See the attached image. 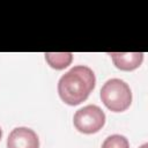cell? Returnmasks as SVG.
I'll return each mask as SVG.
<instances>
[{"instance_id": "cell-1", "label": "cell", "mask_w": 148, "mask_h": 148, "mask_svg": "<svg viewBox=\"0 0 148 148\" xmlns=\"http://www.w3.org/2000/svg\"><path fill=\"white\" fill-rule=\"evenodd\" d=\"M96 83L91 68L77 65L66 72L58 82V94L68 105H79L84 102L94 90Z\"/></svg>"}, {"instance_id": "cell-2", "label": "cell", "mask_w": 148, "mask_h": 148, "mask_svg": "<svg viewBox=\"0 0 148 148\" xmlns=\"http://www.w3.org/2000/svg\"><path fill=\"white\" fill-rule=\"evenodd\" d=\"M101 99L112 112H123L132 103L130 86L120 79H110L101 88Z\"/></svg>"}, {"instance_id": "cell-3", "label": "cell", "mask_w": 148, "mask_h": 148, "mask_svg": "<svg viewBox=\"0 0 148 148\" xmlns=\"http://www.w3.org/2000/svg\"><path fill=\"white\" fill-rule=\"evenodd\" d=\"M75 128L84 134H92L98 132L105 124L104 111L94 104L79 109L73 117Z\"/></svg>"}, {"instance_id": "cell-4", "label": "cell", "mask_w": 148, "mask_h": 148, "mask_svg": "<svg viewBox=\"0 0 148 148\" xmlns=\"http://www.w3.org/2000/svg\"><path fill=\"white\" fill-rule=\"evenodd\" d=\"M7 148H39L38 135L31 128L16 127L8 135Z\"/></svg>"}, {"instance_id": "cell-5", "label": "cell", "mask_w": 148, "mask_h": 148, "mask_svg": "<svg viewBox=\"0 0 148 148\" xmlns=\"http://www.w3.org/2000/svg\"><path fill=\"white\" fill-rule=\"evenodd\" d=\"M113 65L121 71H133L141 66L143 61L142 52H110Z\"/></svg>"}, {"instance_id": "cell-6", "label": "cell", "mask_w": 148, "mask_h": 148, "mask_svg": "<svg viewBox=\"0 0 148 148\" xmlns=\"http://www.w3.org/2000/svg\"><path fill=\"white\" fill-rule=\"evenodd\" d=\"M44 56L46 62L54 69H64L73 60L72 52H46Z\"/></svg>"}, {"instance_id": "cell-7", "label": "cell", "mask_w": 148, "mask_h": 148, "mask_svg": "<svg viewBox=\"0 0 148 148\" xmlns=\"http://www.w3.org/2000/svg\"><path fill=\"white\" fill-rule=\"evenodd\" d=\"M102 148H130V142L126 136L120 134H113L108 136L103 141Z\"/></svg>"}, {"instance_id": "cell-8", "label": "cell", "mask_w": 148, "mask_h": 148, "mask_svg": "<svg viewBox=\"0 0 148 148\" xmlns=\"http://www.w3.org/2000/svg\"><path fill=\"white\" fill-rule=\"evenodd\" d=\"M140 148H148V145H147V143H143V145H142Z\"/></svg>"}, {"instance_id": "cell-9", "label": "cell", "mask_w": 148, "mask_h": 148, "mask_svg": "<svg viewBox=\"0 0 148 148\" xmlns=\"http://www.w3.org/2000/svg\"><path fill=\"white\" fill-rule=\"evenodd\" d=\"M1 138H2V130H1V127H0V140H1Z\"/></svg>"}]
</instances>
